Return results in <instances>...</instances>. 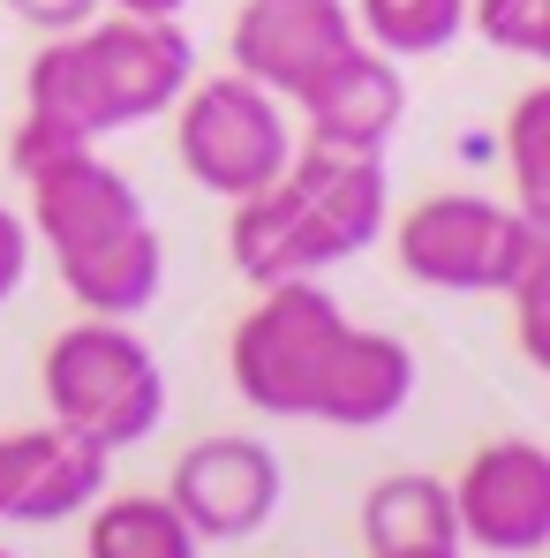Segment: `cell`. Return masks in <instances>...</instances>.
<instances>
[{
  "mask_svg": "<svg viewBox=\"0 0 550 558\" xmlns=\"http://www.w3.org/2000/svg\"><path fill=\"white\" fill-rule=\"evenodd\" d=\"M505 174H513V204L550 227V84L521 92L505 113Z\"/></svg>",
  "mask_w": 550,
  "mask_h": 558,
  "instance_id": "cell-18",
  "label": "cell"
},
{
  "mask_svg": "<svg viewBox=\"0 0 550 558\" xmlns=\"http://www.w3.org/2000/svg\"><path fill=\"white\" fill-rule=\"evenodd\" d=\"M106 446L38 423V430H0V521L15 529H46L69 513H91L106 498Z\"/></svg>",
  "mask_w": 550,
  "mask_h": 558,
  "instance_id": "cell-10",
  "label": "cell"
},
{
  "mask_svg": "<svg viewBox=\"0 0 550 558\" xmlns=\"http://www.w3.org/2000/svg\"><path fill=\"white\" fill-rule=\"evenodd\" d=\"M38 392H46V423L91 438L106 453H129L167 423V371L129 332V317L69 325L38 363Z\"/></svg>",
  "mask_w": 550,
  "mask_h": 558,
  "instance_id": "cell-3",
  "label": "cell"
},
{
  "mask_svg": "<svg viewBox=\"0 0 550 558\" xmlns=\"http://www.w3.org/2000/svg\"><path fill=\"white\" fill-rule=\"evenodd\" d=\"M30 189V242L53 250L61 287L84 302V317H136L159 302L167 279V242L129 189L121 167L98 159V144H69L38 167H23Z\"/></svg>",
  "mask_w": 550,
  "mask_h": 558,
  "instance_id": "cell-1",
  "label": "cell"
},
{
  "mask_svg": "<svg viewBox=\"0 0 550 558\" xmlns=\"http://www.w3.org/2000/svg\"><path fill=\"white\" fill-rule=\"evenodd\" d=\"M84 558H204L196 529L167 506V490H129V498H98L91 529H84Z\"/></svg>",
  "mask_w": 550,
  "mask_h": 558,
  "instance_id": "cell-16",
  "label": "cell"
},
{
  "mask_svg": "<svg viewBox=\"0 0 550 558\" xmlns=\"http://www.w3.org/2000/svg\"><path fill=\"white\" fill-rule=\"evenodd\" d=\"M294 106L309 113V144L384 159V144H392L400 121H407V76H400V61H384L377 46H355L332 76H317Z\"/></svg>",
  "mask_w": 550,
  "mask_h": 558,
  "instance_id": "cell-12",
  "label": "cell"
},
{
  "mask_svg": "<svg viewBox=\"0 0 550 558\" xmlns=\"http://www.w3.org/2000/svg\"><path fill=\"white\" fill-rule=\"evenodd\" d=\"M467 31L513 61H550V0H467Z\"/></svg>",
  "mask_w": 550,
  "mask_h": 558,
  "instance_id": "cell-19",
  "label": "cell"
},
{
  "mask_svg": "<svg viewBox=\"0 0 550 558\" xmlns=\"http://www.w3.org/2000/svg\"><path fill=\"white\" fill-rule=\"evenodd\" d=\"M227 257H234V272L249 279V287L317 279V272H332V265H340V257L325 250L317 219L302 211V196L286 189V174H279L272 189H257V196H234V219H227Z\"/></svg>",
  "mask_w": 550,
  "mask_h": 558,
  "instance_id": "cell-14",
  "label": "cell"
},
{
  "mask_svg": "<svg viewBox=\"0 0 550 558\" xmlns=\"http://www.w3.org/2000/svg\"><path fill=\"white\" fill-rule=\"evenodd\" d=\"M347 15L384 61H430L467 31V0H355Z\"/></svg>",
  "mask_w": 550,
  "mask_h": 558,
  "instance_id": "cell-17",
  "label": "cell"
},
{
  "mask_svg": "<svg viewBox=\"0 0 550 558\" xmlns=\"http://www.w3.org/2000/svg\"><path fill=\"white\" fill-rule=\"evenodd\" d=\"M363 46L347 0H249L227 31L234 76L265 84L272 98H302L317 76H332Z\"/></svg>",
  "mask_w": 550,
  "mask_h": 558,
  "instance_id": "cell-9",
  "label": "cell"
},
{
  "mask_svg": "<svg viewBox=\"0 0 550 558\" xmlns=\"http://www.w3.org/2000/svg\"><path fill=\"white\" fill-rule=\"evenodd\" d=\"M23 272H30V227H23V211L0 204V302L23 287Z\"/></svg>",
  "mask_w": 550,
  "mask_h": 558,
  "instance_id": "cell-22",
  "label": "cell"
},
{
  "mask_svg": "<svg viewBox=\"0 0 550 558\" xmlns=\"http://www.w3.org/2000/svg\"><path fill=\"white\" fill-rule=\"evenodd\" d=\"M400 272L438 294H505L536 257H550V227L521 204H498L482 189H438L392 227Z\"/></svg>",
  "mask_w": 550,
  "mask_h": 558,
  "instance_id": "cell-4",
  "label": "cell"
},
{
  "mask_svg": "<svg viewBox=\"0 0 550 558\" xmlns=\"http://www.w3.org/2000/svg\"><path fill=\"white\" fill-rule=\"evenodd\" d=\"M8 8H15V15H23L30 31L61 38V31H84V23H91V15L106 8V0H8Z\"/></svg>",
  "mask_w": 550,
  "mask_h": 558,
  "instance_id": "cell-21",
  "label": "cell"
},
{
  "mask_svg": "<svg viewBox=\"0 0 550 558\" xmlns=\"http://www.w3.org/2000/svg\"><path fill=\"white\" fill-rule=\"evenodd\" d=\"M174 151H182V174L211 196H257L286 174L294 159V129H286V106L249 76H204L174 98Z\"/></svg>",
  "mask_w": 550,
  "mask_h": 558,
  "instance_id": "cell-5",
  "label": "cell"
},
{
  "mask_svg": "<svg viewBox=\"0 0 550 558\" xmlns=\"http://www.w3.org/2000/svg\"><path fill=\"white\" fill-rule=\"evenodd\" d=\"M0 558H15V551H0Z\"/></svg>",
  "mask_w": 550,
  "mask_h": 558,
  "instance_id": "cell-25",
  "label": "cell"
},
{
  "mask_svg": "<svg viewBox=\"0 0 550 558\" xmlns=\"http://www.w3.org/2000/svg\"><path fill=\"white\" fill-rule=\"evenodd\" d=\"M279 498H286V468L249 430L196 438L174 461V475H167V506L196 529V544H249V536H265Z\"/></svg>",
  "mask_w": 550,
  "mask_h": 558,
  "instance_id": "cell-7",
  "label": "cell"
},
{
  "mask_svg": "<svg viewBox=\"0 0 550 558\" xmlns=\"http://www.w3.org/2000/svg\"><path fill=\"white\" fill-rule=\"evenodd\" d=\"M286 189L302 196V211L317 219L325 250L347 265L363 257L369 242L384 234L392 219V182H384V159L369 151H332V144H294L286 159Z\"/></svg>",
  "mask_w": 550,
  "mask_h": 558,
  "instance_id": "cell-11",
  "label": "cell"
},
{
  "mask_svg": "<svg viewBox=\"0 0 550 558\" xmlns=\"http://www.w3.org/2000/svg\"><path fill=\"white\" fill-rule=\"evenodd\" d=\"M384 558H460V551H384Z\"/></svg>",
  "mask_w": 550,
  "mask_h": 558,
  "instance_id": "cell-24",
  "label": "cell"
},
{
  "mask_svg": "<svg viewBox=\"0 0 550 558\" xmlns=\"http://www.w3.org/2000/svg\"><path fill=\"white\" fill-rule=\"evenodd\" d=\"M106 8H121V15H182L188 0H106Z\"/></svg>",
  "mask_w": 550,
  "mask_h": 558,
  "instance_id": "cell-23",
  "label": "cell"
},
{
  "mask_svg": "<svg viewBox=\"0 0 550 558\" xmlns=\"http://www.w3.org/2000/svg\"><path fill=\"white\" fill-rule=\"evenodd\" d=\"M196 46H188L182 15H91L84 31H61L38 46L30 76H23V113L69 129V136H113L136 121L174 113V98L188 92Z\"/></svg>",
  "mask_w": 550,
  "mask_h": 558,
  "instance_id": "cell-2",
  "label": "cell"
},
{
  "mask_svg": "<svg viewBox=\"0 0 550 558\" xmlns=\"http://www.w3.org/2000/svg\"><path fill=\"white\" fill-rule=\"evenodd\" d=\"M415 400V348L392 340V332H363L347 325L325 355V377L309 392V423H332V430H377L392 423L400 408Z\"/></svg>",
  "mask_w": 550,
  "mask_h": 558,
  "instance_id": "cell-13",
  "label": "cell"
},
{
  "mask_svg": "<svg viewBox=\"0 0 550 558\" xmlns=\"http://www.w3.org/2000/svg\"><path fill=\"white\" fill-rule=\"evenodd\" d=\"M340 332H347V310L317 279L257 287V310L227 340V377L257 415H302L309 423V392H317Z\"/></svg>",
  "mask_w": 550,
  "mask_h": 558,
  "instance_id": "cell-6",
  "label": "cell"
},
{
  "mask_svg": "<svg viewBox=\"0 0 550 558\" xmlns=\"http://www.w3.org/2000/svg\"><path fill=\"white\" fill-rule=\"evenodd\" d=\"M460 551L536 558L550 544V453L536 438H490L475 446L453 483Z\"/></svg>",
  "mask_w": 550,
  "mask_h": 558,
  "instance_id": "cell-8",
  "label": "cell"
},
{
  "mask_svg": "<svg viewBox=\"0 0 550 558\" xmlns=\"http://www.w3.org/2000/svg\"><path fill=\"white\" fill-rule=\"evenodd\" d=\"M505 302H513V325H521V355L550 363V257H536L528 272L513 279Z\"/></svg>",
  "mask_w": 550,
  "mask_h": 558,
  "instance_id": "cell-20",
  "label": "cell"
},
{
  "mask_svg": "<svg viewBox=\"0 0 550 558\" xmlns=\"http://www.w3.org/2000/svg\"><path fill=\"white\" fill-rule=\"evenodd\" d=\"M363 544L369 558L384 551H460V521H453V490L438 475H384L363 490Z\"/></svg>",
  "mask_w": 550,
  "mask_h": 558,
  "instance_id": "cell-15",
  "label": "cell"
}]
</instances>
